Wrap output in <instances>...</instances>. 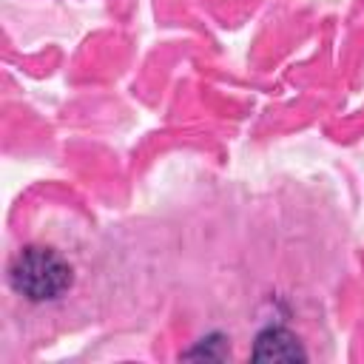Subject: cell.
Returning a JSON list of instances; mask_svg holds the SVG:
<instances>
[{"instance_id":"1","label":"cell","mask_w":364,"mask_h":364,"mask_svg":"<svg viewBox=\"0 0 364 364\" xmlns=\"http://www.w3.org/2000/svg\"><path fill=\"white\" fill-rule=\"evenodd\" d=\"M71 282V264L57 250L40 245L20 250L9 267L11 290L28 301H54L68 293Z\"/></svg>"},{"instance_id":"2","label":"cell","mask_w":364,"mask_h":364,"mask_svg":"<svg viewBox=\"0 0 364 364\" xmlns=\"http://www.w3.org/2000/svg\"><path fill=\"white\" fill-rule=\"evenodd\" d=\"M253 358H259V361H296V358H304V350L293 333H287L282 327H267L256 338Z\"/></svg>"}]
</instances>
